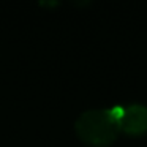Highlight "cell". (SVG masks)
<instances>
[{"label":"cell","mask_w":147,"mask_h":147,"mask_svg":"<svg viewBox=\"0 0 147 147\" xmlns=\"http://www.w3.org/2000/svg\"><path fill=\"white\" fill-rule=\"evenodd\" d=\"M74 128L78 136L93 147H106L112 144L120 131L109 109H90L82 112L78 117Z\"/></svg>","instance_id":"obj_1"},{"label":"cell","mask_w":147,"mask_h":147,"mask_svg":"<svg viewBox=\"0 0 147 147\" xmlns=\"http://www.w3.org/2000/svg\"><path fill=\"white\" fill-rule=\"evenodd\" d=\"M119 128L127 134H144L147 131V106L130 105L123 108V115L119 122Z\"/></svg>","instance_id":"obj_2"}]
</instances>
